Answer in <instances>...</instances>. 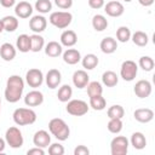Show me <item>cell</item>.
I'll list each match as a JSON object with an SVG mask.
<instances>
[{"label": "cell", "instance_id": "cell-19", "mask_svg": "<svg viewBox=\"0 0 155 155\" xmlns=\"http://www.w3.org/2000/svg\"><path fill=\"white\" fill-rule=\"evenodd\" d=\"M78 42V35L74 30H64L61 34V45L65 47H73Z\"/></svg>", "mask_w": 155, "mask_h": 155}, {"label": "cell", "instance_id": "cell-43", "mask_svg": "<svg viewBox=\"0 0 155 155\" xmlns=\"http://www.w3.org/2000/svg\"><path fill=\"white\" fill-rule=\"evenodd\" d=\"M88 6L94 10L102 8L104 6V0H88Z\"/></svg>", "mask_w": 155, "mask_h": 155}, {"label": "cell", "instance_id": "cell-22", "mask_svg": "<svg viewBox=\"0 0 155 155\" xmlns=\"http://www.w3.org/2000/svg\"><path fill=\"white\" fill-rule=\"evenodd\" d=\"M16 47L13 45H11L10 42H5L0 46V56L4 61L10 62L16 57Z\"/></svg>", "mask_w": 155, "mask_h": 155}, {"label": "cell", "instance_id": "cell-47", "mask_svg": "<svg viewBox=\"0 0 155 155\" xmlns=\"http://www.w3.org/2000/svg\"><path fill=\"white\" fill-rule=\"evenodd\" d=\"M5 147H6V142H5V139L0 138V153H2V151L5 150Z\"/></svg>", "mask_w": 155, "mask_h": 155}, {"label": "cell", "instance_id": "cell-16", "mask_svg": "<svg viewBox=\"0 0 155 155\" xmlns=\"http://www.w3.org/2000/svg\"><path fill=\"white\" fill-rule=\"evenodd\" d=\"M15 13L18 18H29L33 13V6L28 1H19L15 6Z\"/></svg>", "mask_w": 155, "mask_h": 155}, {"label": "cell", "instance_id": "cell-9", "mask_svg": "<svg viewBox=\"0 0 155 155\" xmlns=\"http://www.w3.org/2000/svg\"><path fill=\"white\" fill-rule=\"evenodd\" d=\"M25 82L33 87V88H38L42 85L44 82V74L40 69H36V68H31L27 71L25 74Z\"/></svg>", "mask_w": 155, "mask_h": 155}, {"label": "cell", "instance_id": "cell-44", "mask_svg": "<svg viewBox=\"0 0 155 155\" xmlns=\"http://www.w3.org/2000/svg\"><path fill=\"white\" fill-rule=\"evenodd\" d=\"M28 155H44L45 154V150L42 148H39V147H35V148H31L27 151Z\"/></svg>", "mask_w": 155, "mask_h": 155}, {"label": "cell", "instance_id": "cell-36", "mask_svg": "<svg viewBox=\"0 0 155 155\" xmlns=\"http://www.w3.org/2000/svg\"><path fill=\"white\" fill-rule=\"evenodd\" d=\"M131 39V30L128 27H120L117 30H116V40L120 41V42H127L128 40Z\"/></svg>", "mask_w": 155, "mask_h": 155}, {"label": "cell", "instance_id": "cell-24", "mask_svg": "<svg viewBox=\"0 0 155 155\" xmlns=\"http://www.w3.org/2000/svg\"><path fill=\"white\" fill-rule=\"evenodd\" d=\"M16 48L19 51V52H29L30 51V36L27 35V34H21L18 38H17V41H16Z\"/></svg>", "mask_w": 155, "mask_h": 155}, {"label": "cell", "instance_id": "cell-1", "mask_svg": "<svg viewBox=\"0 0 155 155\" xmlns=\"http://www.w3.org/2000/svg\"><path fill=\"white\" fill-rule=\"evenodd\" d=\"M24 90V81L19 75H11L6 81L5 99L10 103H16L21 99Z\"/></svg>", "mask_w": 155, "mask_h": 155}, {"label": "cell", "instance_id": "cell-7", "mask_svg": "<svg viewBox=\"0 0 155 155\" xmlns=\"http://www.w3.org/2000/svg\"><path fill=\"white\" fill-rule=\"evenodd\" d=\"M128 151V139L124 136H116L110 142L111 155H126Z\"/></svg>", "mask_w": 155, "mask_h": 155}, {"label": "cell", "instance_id": "cell-28", "mask_svg": "<svg viewBox=\"0 0 155 155\" xmlns=\"http://www.w3.org/2000/svg\"><path fill=\"white\" fill-rule=\"evenodd\" d=\"M45 47V40L41 35L39 34H33L30 35V51L33 52H40Z\"/></svg>", "mask_w": 155, "mask_h": 155}, {"label": "cell", "instance_id": "cell-13", "mask_svg": "<svg viewBox=\"0 0 155 155\" xmlns=\"http://www.w3.org/2000/svg\"><path fill=\"white\" fill-rule=\"evenodd\" d=\"M46 25H47V19H46L44 16H41V15L33 16L31 19L29 21V28H30V30H33L35 34L42 33V31L46 29Z\"/></svg>", "mask_w": 155, "mask_h": 155}, {"label": "cell", "instance_id": "cell-8", "mask_svg": "<svg viewBox=\"0 0 155 155\" xmlns=\"http://www.w3.org/2000/svg\"><path fill=\"white\" fill-rule=\"evenodd\" d=\"M138 73V65L133 61H125L120 68V75L125 81H133Z\"/></svg>", "mask_w": 155, "mask_h": 155}, {"label": "cell", "instance_id": "cell-30", "mask_svg": "<svg viewBox=\"0 0 155 155\" xmlns=\"http://www.w3.org/2000/svg\"><path fill=\"white\" fill-rule=\"evenodd\" d=\"M2 25H4V30L12 33L18 28V19L15 16H5L2 19Z\"/></svg>", "mask_w": 155, "mask_h": 155}, {"label": "cell", "instance_id": "cell-5", "mask_svg": "<svg viewBox=\"0 0 155 155\" xmlns=\"http://www.w3.org/2000/svg\"><path fill=\"white\" fill-rule=\"evenodd\" d=\"M5 142L7 143V145H10L13 149L21 148L24 143V139H23V136H22V132L19 131V128H17L15 126L8 127L5 133Z\"/></svg>", "mask_w": 155, "mask_h": 155}, {"label": "cell", "instance_id": "cell-29", "mask_svg": "<svg viewBox=\"0 0 155 155\" xmlns=\"http://www.w3.org/2000/svg\"><path fill=\"white\" fill-rule=\"evenodd\" d=\"M99 61H98V57L93 53H87L84 58H81V64L85 69L87 70H92L94 69L97 65H98Z\"/></svg>", "mask_w": 155, "mask_h": 155}, {"label": "cell", "instance_id": "cell-42", "mask_svg": "<svg viewBox=\"0 0 155 155\" xmlns=\"http://www.w3.org/2000/svg\"><path fill=\"white\" fill-rule=\"evenodd\" d=\"M88 154H90V150L85 145H78L74 149V155H88Z\"/></svg>", "mask_w": 155, "mask_h": 155}, {"label": "cell", "instance_id": "cell-23", "mask_svg": "<svg viewBox=\"0 0 155 155\" xmlns=\"http://www.w3.org/2000/svg\"><path fill=\"white\" fill-rule=\"evenodd\" d=\"M45 53L46 56L48 57H52V58H56L58 56H61L63 53V48H62V45L57 41H50L46 46H45Z\"/></svg>", "mask_w": 155, "mask_h": 155}, {"label": "cell", "instance_id": "cell-21", "mask_svg": "<svg viewBox=\"0 0 155 155\" xmlns=\"http://www.w3.org/2000/svg\"><path fill=\"white\" fill-rule=\"evenodd\" d=\"M62 54H63V61L69 65H74L81 61V54L76 48H68Z\"/></svg>", "mask_w": 155, "mask_h": 155}, {"label": "cell", "instance_id": "cell-26", "mask_svg": "<svg viewBox=\"0 0 155 155\" xmlns=\"http://www.w3.org/2000/svg\"><path fill=\"white\" fill-rule=\"evenodd\" d=\"M131 40H132V42H133L134 45H137V46H139V47H144V46L148 45L149 36H148L147 33L138 30V31H134L133 34H131Z\"/></svg>", "mask_w": 155, "mask_h": 155}, {"label": "cell", "instance_id": "cell-12", "mask_svg": "<svg viewBox=\"0 0 155 155\" xmlns=\"http://www.w3.org/2000/svg\"><path fill=\"white\" fill-rule=\"evenodd\" d=\"M33 143L35 147L45 149V148H48V145L51 144V137H50L47 131L40 130V131L35 132V134L33 137Z\"/></svg>", "mask_w": 155, "mask_h": 155}, {"label": "cell", "instance_id": "cell-6", "mask_svg": "<svg viewBox=\"0 0 155 155\" xmlns=\"http://www.w3.org/2000/svg\"><path fill=\"white\" fill-rule=\"evenodd\" d=\"M67 103L68 104L65 107V110L68 114L73 116H82L87 114L88 108H90V105L85 101H81V99H71V101H68Z\"/></svg>", "mask_w": 155, "mask_h": 155}, {"label": "cell", "instance_id": "cell-18", "mask_svg": "<svg viewBox=\"0 0 155 155\" xmlns=\"http://www.w3.org/2000/svg\"><path fill=\"white\" fill-rule=\"evenodd\" d=\"M134 119L138 122L142 124H148L154 119V111L149 108H140V109H136L133 113Z\"/></svg>", "mask_w": 155, "mask_h": 155}, {"label": "cell", "instance_id": "cell-4", "mask_svg": "<svg viewBox=\"0 0 155 155\" xmlns=\"http://www.w3.org/2000/svg\"><path fill=\"white\" fill-rule=\"evenodd\" d=\"M50 23L54 25L58 29H64L67 28L71 21H73V15L68 11H56L50 15Z\"/></svg>", "mask_w": 155, "mask_h": 155}, {"label": "cell", "instance_id": "cell-40", "mask_svg": "<svg viewBox=\"0 0 155 155\" xmlns=\"http://www.w3.org/2000/svg\"><path fill=\"white\" fill-rule=\"evenodd\" d=\"M48 154L50 155H63L64 154V147L59 143H53L48 145Z\"/></svg>", "mask_w": 155, "mask_h": 155}, {"label": "cell", "instance_id": "cell-2", "mask_svg": "<svg viewBox=\"0 0 155 155\" xmlns=\"http://www.w3.org/2000/svg\"><path fill=\"white\" fill-rule=\"evenodd\" d=\"M48 130H50L51 134L54 136V138H57L58 140H62V142L67 140L70 134L69 126L65 124V121L63 119H59V117H54V119L50 120Z\"/></svg>", "mask_w": 155, "mask_h": 155}, {"label": "cell", "instance_id": "cell-17", "mask_svg": "<svg viewBox=\"0 0 155 155\" xmlns=\"http://www.w3.org/2000/svg\"><path fill=\"white\" fill-rule=\"evenodd\" d=\"M73 84L78 88H85L90 82V76L85 70H76L73 74Z\"/></svg>", "mask_w": 155, "mask_h": 155}, {"label": "cell", "instance_id": "cell-25", "mask_svg": "<svg viewBox=\"0 0 155 155\" xmlns=\"http://www.w3.org/2000/svg\"><path fill=\"white\" fill-rule=\"evenodd\" d=\"M131 145L137 149V150H142L145 148L147 145V139H145V136L142 133V132H134L132 136H131Z\"/></svg>", "mask_w": 155, "mask_h": 155}, {"label": "cell", "instance_id": "cell-34", "mask_svg": "<svg viewBox=\"0 0 155 155\" xmlns=\"http://www.w3.org/2000/svg\"><path fill=\"white\" fill-rule=\"evenodd\" d=\"M107 115L109 119H122L124 115H125V110L121 105L119 104H115V105H111L108 111H107Z\"/></svg>", "mask_w": 155, "mask_h": 155}, {"label": "cell", "instance_id": "cell-39", "mask_svg": "<svg viewBox=\"0 0 155 155\" xmlns=\"http://www.w3.org/2000/svg\"><path fill=\"white\" fill-rule=\"evenodd\" d=\"M107 127H108V131L110 133L117 134L122 130V121H121V119H110Z\"/></svg>", "mask_w": 155, "mask_h": 155}, {"label": "cell", "instance_id": "cell-35", "mask_svg": "<svg viewBox=\"0 0 155 155\" xmlns=\"http://www.w3.org/2000/svg\"><path fill=\"white\" fill-rule=\"evenodd\" d=\"M87 94L88 97H94V96H99L103 93V87L98 81H92L87 84Z\"/></svg>", "mask_w": 155, "mask_h": 155}, {"label": "cell", "instance_id": "cell-50", "mask_svg": "<svg viewBox=\"0 0 155 155\" xmlns=\"http://www.w3.org/2000/svg\"><path fill=\"white\" fill-rule=\"evenodd\" d=\"M0 108H1V98H0Z\"/></svg>", "mask_w": 155, "mask_h": 155}, {"label": "cell", "instance_id": "cell-37", "mask_svg": "<svg viewBox=\"0 0 155 155\" xmlns=\"http://www.w3.org/2000/svg\"><path fill=\"white\" fill-rule=\"evenodd\" d=\"M35 10L39 13H48L52 10V2L50 0H36Z\"/></svg>", "mask_w": 155, "mask_h": 155}, {"label": "cell", "instance_id": "cell-38", "mask_svg": "<svg viewBox=\"0 0 155 155\" xmlns=\"http://www.w3.org/2000/svg\"><path fill=\"white\" fill-rule=\"evenodd\" d=\"M138 64H139V67H140L144 71H151V70L154 69V65H155L154 59H153L151 57H149V56H143V57H140Z\"/></svg>", "mask_w": 155, "mask_h": 155}, {"label": "cell", "instance_id": "cell-46", "mask_svg": "<svg viewBox=\"0 0 155 155\" xmlns=\"http://www.w3.org/2000/svg\"><path fill=\"white\" fill-rule=\"evenodd\" d=\"M138 2L144 7H149L154 4V0H138Z\"/></svg>", "mask_w": 155, "mask_h": 155}, {"label": "cell", "instance_id": "cell-45", "mask_svg": "<svg viewBox=\"0 0 155 155\" xmlns=\"http://www.w3.org/2000/svg\"><path fill=\"white\" fill-rule=\"evenodd\" d=\"M0 4H1L2 7L10 8V7H12L16 4V0H0Z\"/></svg>", "mask_w": 155, "mask_h": 155}, {"label": "cell", "instance_id": "cell-27", "mask_svg": "<svg viewBox=\"0 0 155 155\" xmlns=\"http://www.w3.org/2000/svg\"><path fill=\"white\" fill-rule=\"evenodd\" d=\"M102 82H103L107 87H114V86L117 85L119 78H117V75H116L115 71H113V70H107V71H104L103 75H102Z\"/></svg>", "mask_w": 155, "mask_h": 155}, {"label": "cell", "instance_id": "cell-14", "mask_svg": "<svg viewBox=\"0 0 155 155\" xmlns=\"http://www.w3.org/2000/svg\"><path fill=\"white\" fill-rule=\"evenodd\" d=\"M42 102H44V94L38 90H33L28 92L24 97V103L27 107H39L42 104Z\"/></svg>", "mask_w": 155, "mask_h": 155}, {"label": "cell", "instance_id": "cell-31", "mask_svg": "<svg viewBox=\"0 0 155 155\" xmlns=\"http://www.w3.org/2000/svg\"><path fill=\"white\" fill-rule=\"evenodd\" d=\"M93 110H97V111H101L103 109H105L107 107V101L105 98L99 94V96H94V97H90V104H88Z\"/></svg>", "mask_w": 155, "mask_h": 155}, {"label": "cell", "instance_id": "cell-41", "mask_svg": "<svg viewBox=\"0 0 155 155\" xmlns=\"http://www.w3.org/2000/svg\"><path fill=\"white\" fill-rule=\"evenodd\" d=\"M54 4L62 10H68L73 6V0H54Z\"/></svg>", "mask_w": 155, "mask_h": 155}, {"label": "cell", "instance_id": "cell-49", "mask_svg": "<svg viewBox=\"0 0 155 155\" xmlns=\"http://www.w3.org/2000/svg\"><path fill=\"white\" fill-rule=\"evenodd\" d=\"M124 1H126V2H130V1H132V0H124Z\"/></svg>", "mask_w": 155, "mask_h": 155}, {"label": "cell", "instance_id": "cell-11", "mask_svg": "<svg viewBox=\"0 0 155 155\" xmlns=\"http://www.w3.org/2000/svg\"><path fill=\"white\" fill-rule=\"evenodd\" d=\"M124 11H125L124 5L117 0L109 1L104 5V12L110 17H120L124 15Z\"/></svg>", "mask_w": 155, "mask_h": 155}, {"label": "cell", "instance_id": "cell-32", "mask_svg": "<svg viewBox=\"0 0 155 155\" xmlns=\"http://www.w3.org/2000/svg\"><path fill=\"white\" fill-rule=\"evenodd\" d=\"M92 27L96 31H103L108 27V21L103 15H96L92 18Z\"/></svg>", "mask_w": 155, "mask_h": 155}, {"label": "cell", "instance_id": "cell-20", "mask_svg": "<svg viewBox=\"0 0 155 155\" xmlns=\"http://www.w3.org/2000/svg\"><path fill=\"white\" fill-rule=\"evenodd\" d=\"M99 47H101V51H102L103 53L111 54V53H114V52L116 51V48H117V41H116L114 38H111V36H107V38H104V39L101 41Z\"/></svg>", "mask_w": 155, "mask_h": 155}, {"label": "cell", "instance_id": "cell-15", "mask_svg": "<svg viewBox=\"0 0 155 155\" xmlns=\"http://www.w3.org/2000/svg\"><path fill=\"white\" fill-rule=\"evenodd\" d=\"M45 81H46V85L48 88H56L59 86L61 81H62V74L58 69H50L46 74V78H45Z\"/></svg>", "mask_w": 155, "mask_h": 155}, {"label": "cell", "instance_id": "cell-10", "mask_svg": "<svg viewBox=\"0 0 155 155\" xmlns=\"http://www.w3.org/2000/svg\"><path fill=\"white\" fill-rule=\"evenodd\" d=\"M151 90H153L151 84L148 80H139V81L136 82V85L133 87V91H134L136 96L138 98H142V99L149 97L151 94Z\"/></svg>", "mask_w": 155, "mask_h": 155}, {"label": "cell", "instance_id": "cell-3", "mask_svg": "<svg viewBox=\"0 0 155 155\" xmlns=\"http://www.w3.org/2000/svg\"><path fill=\"white\" fill-rule=\"evenodd\" d=\"M13 121L18 126L31 125L36 121V113L30 108H17L12 114Z\"/></svg>", "mask_w": 155, "mask_h": 155}, {"label": "cell", "instance_id": "cell-48", "mask_svg": "<svg viewBox=\"0 0 155 155\" xmlns=\"http://www.w3.org/2000/svg\"><path fill=\"white\" fill-rule=\"evenodd\" d=\"M2 30H4V25H2V21L0 19V34L2 33Z\"/></svg>", "mask_w": 155, "mask_h": 155}, {"label": "cell", "instance_id": "cell-33", "mask_svg": "<svg viewBox=\"0 0 155 155\" xmlns=\"http://www.w3.org/2000/svg\"><path fill=\"white\" fill-rule=\"evenodd\" d=\"M73 96V88L69 86V85H62L58 90V93H57V97H58V101L62 102V103H67L68 101H70Z\"/></svg>", "mask_w": 155, "mask_h": 155}]
</instances>
